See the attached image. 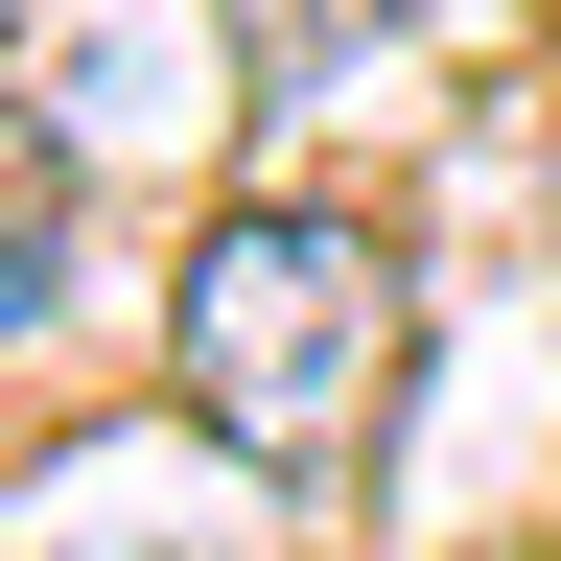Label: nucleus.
Wrapping results in <instances>:
<instances>
[{
	"label": "nucleus",
	"instance_id": "2",
	"mask_svg": "<svg viewBox=\"0 0 561 561\" xmlns=\"http://www.w3.org/2000/svg\"><path fill=\"white\" fill-rule=\"evenodd\" d=\"M47 305H70V140H47V94H0V351Z\"/></svg>",
	"mask_w": 561,
	"mask_h": 561
},
{
	"label": "nucleus",
	"instance_id": "1",
	"mask_svg": "<svg viewBox=\"0 0 561 561\" xmlns=\"http://www.w3.org/2000/svg\"><path fill=\"white\" fill-rule=\"evenodd\" d=\"M164 375H187V421L257 491H351L375 421H398V375H421V280H398L375 210L257 187V210H210L187 280H164Z\"/></svg>",
	"mask_w": 561,
	"mask_h": 561
}]
</instances>
